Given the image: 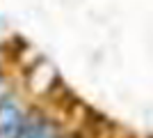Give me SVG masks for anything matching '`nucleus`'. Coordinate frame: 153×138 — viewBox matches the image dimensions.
I'll list each match as a JSON object with an SVG mask.
<instances>
[{"mask_svg":"<svg viewBox=\"0 0 153 138\" xmlns=\"http://www.w3.org/2000/svg\"><path fill=\"white\" fill-rule=\"evenodd\" d=\"M25 120V111L16 101L5 99L0 101V136H19Z\"/></svg>","mask_w":153,"mask_h":138,"instance_id":"nucleus-1","label":"nucleus"},{"mask_svg":"<svg viewBox=\"0 0 153 138\" xmlns=\"http://www.w3.org/2000/svg\"><path fill=\"white\" fill-rule=\"evenodd\" d=\"M27 76L39 78V83L37 81H34V83H27V90H30L32 94H48L53 87L57 85V72H55L48 62H44V60H37V62L27 69Z\"/></svg>","mask_w":153,"mask_h":138,"instance_id":"nucleus-2","label":"nucleus"},{"mask_svg":"<svg viewBox=\"0 0 153 138\" xmlns=\"http://www.w3.org/2000/svg\"><path fill=\"white\" fill-rule=\"evenodd\" d=\"M19 136H32V138H41V136H57V129L41 115H25L23 127H21Z\"/></svg>","mask_w":153,"mask_h":138,"instance_id":"nucleus-3","label":"nucleus"}]
</instances>
